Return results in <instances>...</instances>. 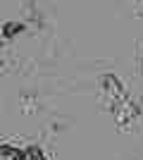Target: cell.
<instances>
[{
	"label": "cell",
	"instance_id": "obj_1",
	"mask_svg": "<svg viewBox=\"0 0 143 160\" xmlns=\"http://www.w3.org/2000/svg\"><path fill=\"white\" fill-rule=\"evenodd\" d=\"M98 86H100L102 96L107 98L110 108L117 105V103H124V100H129V93H126L124 84L117 79L115 74H100V79H98Z\"/></svg>",
	"mask_w": 143,
	"mask_h": 160
},
{
	"label": "cell",
	"instance_id": "obj_2",
	"mask_svg": "<svg viewBox=\"0 0 143 160\" xmlns=\"http://www.w3.org/2000/svg\"><path fill=\"white\" fill-rule=\"evenodd\" d=\"M110 112H112V117H115V122H117V127L122 129H129L134 122L138 120V115H141V108L134 103V100H124V103H117V105H112L110 108Z\"/></svg>",
	"mask_w": 143,
	"mask_h": 160
},
{
	"label": "cell",
	"instance_id": "obj_3",
	"mask_svg": "<svg viewBox=\"0 0 143 160\" xmlns=\"http://www.w3.org/2000/svg\"><path fill=\"white\" fill-rule=\"evenodd\" d=\"M0 160H26V155H24V148L2 143L0 146Z\"/></svg>",
	"mask_w": 143,
	"mask_h": 160
},
{
	"label": "cell",
	"instance_id": "obj_4",
	"mask_svg": "<svg viewBox=\"0 0 143 160\" xmlns=\"http://www.w3.org/2000/svg\"><path fill=\"white\" fill-rule=\"evenodd\" d=\"M24 29H26L24 22H5V24H2V38L10 41V38H14V36L24 33Z\"/></svg>",
	"mask_w": 143,
	"mask_h": 160
},
{
	"label": "cell",
	"instance_id": "obj_5",
	"mask_svg": "<svg viewBox=\"0 0 143 160\" xmlns=\"http://www.w3.org/2000/svg\"><path fill=\"white\" fill-rule=\"evenodd\" d=\"M24 155H26V160H48L45 155H43L41 146H34V143L24 148Z\"/></svg>",
	"mask_w": 143,
	"mask_h": 160
},
{
	"label": "cell",
	"instance_id": "obj_6",
	"mask_svg": "<svg viewBox=\"0 0 143 160\" xmlns=\"http://www.w3.org/2000/svg\"><path fill=\"white\" fill-rule=\"evenodd\" d=\"M141 14H143V12H141Z\"/></svg>",
	"mask_w": 143,
	"mask_h": 160
}]
</instances>
